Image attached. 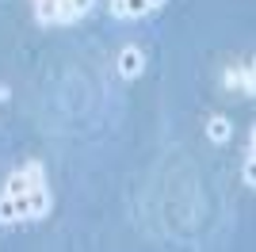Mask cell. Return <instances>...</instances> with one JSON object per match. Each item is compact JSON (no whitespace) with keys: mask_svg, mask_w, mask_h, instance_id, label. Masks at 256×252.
<instances>
[{"mask_svg":"<svg viewBox=\"0 0 256 252\" xmlns=\"http://www.w3.org/2000/svg\"><path fill=\"white\" fill-rule=\"evenodd\" d=\"M38 27H76L96 12V0H31Z\"/></svg>","mask_w":256,"mask_h":252,"instance_id":"1","label":"cell"},{"mask_svg":"<svg viewBox=\"0 0 256 252\" xmlns=\"http://www.w3.org/2000/svg\"><path fill=\"white\" fill-rule=\"evenodd\" d=\"M38 184H46V164H42V160H27V164H20L16 172H8L0 195H8V199H23V195H31Z\"/></svg>","mask_w":256,"mask_h":252,"instance_id":"2","label":"cell"},{"mask_svg":"<svg viewBox=\"0 0 256 252\" xmlns=\"http://www.w3.org/2000/svg\"><path fill=\"white\" fill-rule=\"evenodd\" d=\"M146 65H150V54L142 50V46H134V42L118 46V54H115V73H118V80H138V76L146 73Z\"/></svg>","mask_w":256,"mask_h":252,"instance_id":"3","label":"cell"},{"mask_svg":"<svg viewBox=\"0 0 256 252\" xmlns=\"http://www.w3.org/2000/svg\"><path fill=\"white\" fill-rule=\"evenodd\" d=\"M168 4V0H111L107 12H111V20H122V23H134V20H146L153 12H160Z\"/></svg>","mask_w":256,"mask_h":252,"instance_id":"4","label":"cell"},{"mask_svg":"<svg viewBox=\"0 0 256 252\" xmlns=\"http://www.w3.org/2000/svg\"><path fill=\"white\" fill-rule=\"evenodd\" d=\"M222 88H230V92H241L245 100H252L256 96V65L245 62V65H230L222 73Z\"/></svg>","mask_w":256,"mask_h":252,"instance_id":"5","label":"cell"},{"mask_svg":"<svg viewBox=\"0 0 256 252\" xmlns=\"http://www.w3.org/2000/svg\"><path fill=\"white\" fill-rule=\"evenodd\" d=\"M241 184L256 188V130L245 134V157H241Z\"/></svg>","mask_w":256,"mask_h":252,"instance_id":"6","label":"cell"},{"mask_svg":"<svg viewBox=\"0 0 256 252\" xmlns=\"http://www.w3.org/2000/svg\"><path fill=\"white\" fill-rule=\"evenodd\" d=\"M206 138H210L214 146H226V142L234 138V122H230L226 115H210L206 118Z\"/></svg>","mask_w":256,"mask_h":252,"instance_id":"7","label":"cell"},{"mask_svg":"<svg viewBox=\"0 0 256 252\" xmlns=\"http://www.w3.org/2000/svg\"><path fill=\"white\" fill-rule=\"evenodd\" d=\"M0 100H4V88H0Z\"/></svg>","mask_w":256,"mask_h":252,"instance_id":"8","label":"cell"}]
</instances>
